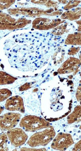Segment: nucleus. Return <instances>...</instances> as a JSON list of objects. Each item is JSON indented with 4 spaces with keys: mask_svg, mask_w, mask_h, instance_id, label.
<instances>
[{
    "mask_svg": "<svg viewBox=\"0 0 81 151\" xmlns=\"http://www.w3.org/2000/svg\"><path fill=\"white\" fill-rule=\"evenodd\" d=\"M55 135L54 128L50 126L44 130L33 134L28 140L27 144L32 147L47 146L54 139Z\"/></svg>",
    "mask_w": 81,
    "mask_h": 151,
    "instance_id": "1",
    "label": "nucleus"
},
{
    "mask_svg": "<svg viewBox=\"0 0 81 151\" xmlns=\"http://www.w3.org/2000/svg\"><path fill=\"white\" fill-rule=\"evenodd\" d=\"M19 126L26 131L34 132L47 129L50 126L49 122L40 117L34 116H27L21 120Z\"/></svg>",
    "mask_w": 81,
    "mask_h": 151,
    "instance_id": "2",
    "label": "nucleus"
},
{
    "mask_svg": "<svg viewBox=\"0 0 81 151\" xmlns=\"http://www.w3.org/2000/svg\"><path fill=\"white\" fill-rule=\"evenodd\" d=\"M31 20H28L25 18L15 19L10 15L5 13H1V29L9 30L18 29L25 27V26L30 24Z\"/></svg>",
    "mask_w": 81,
    "mask_h": 151,
    "instance_id": "3",
    "label": "nucleus"
},
{
    "mask_svg": "<svg viewBox=\"0 0 81 151\" xmlns=\"http://www.w3.org/2000/svg\"><path fill=\"white\" fill-rule=\"evenodd\" d=\"M74 143L72 137L70 134L59 133L53 139L51 147L57 151H65L73 145Z\"/></svg>",
    "mask_w": 81,
    "mask_h": 151,
    "instance_id": "4",
    "label": "nucleus"
},
{
    "mask_svg": "<svg viewBox=\"0 0 81 151\" xmlns=\"http://www.w3.org/2000/svg\"><path fill=\"white\" fill-rule=\"evenodd\" d=\"M6 134L11 144L16 147L24 144L28 139L27 134L23 130L20 128L9 130Z\"/></svg>",
    "mask_w": 81,
    "mask_h": 151,
    "instance_id": "5",
    "label": "nucleus"
},
{
    "mask_svg": "<svg viewBox=\"0 0 81 151\" xmlns=\"http://www.w3.org/2000/svg\"><path fill=\"white\" fill-rule=\"evenodd\" d=\"M21 114L16 113H8L0 117L1 130H9L15 127L21 120Z\"/></svg>",
    "mask_w": 81,
    "mask_h": 151,
    "instance_id": "6",
    "label": "nucleus"
},
{
    "mask_svg": "<svg viewBox=\"0 0 81 151\" xmlns=\"http://www.w3.org/2000/svg\"><path fill=\"white\" fill-rule=\"evenodd\" d=\"M65 21L60 19H51L43 18H38L34 20L32 27L35 29L47 30L52 28H55Z\"/></svg>",
    "mask_w": 81,
    "mask_h": 151,
    "instance_id": "7",
    "label": "nucleus"
},
{
    "mask_svg": "<svg viewBox=\"0 0 81 151\" xmlns=\"http://www.w3.org/2000/svg\"><path fill=\"white\" fill-rule=\"evenodd\" d=\"M81 62L80 60L74 57H70L65 62L59 69L57 70V73L60 74H68L75 73L76 75L79 70V68Z\"/></svg>",
    "mask_w": 81,
    "mask_h": 151,
    "instance_id": "8",
    "label": "nucleus"
},
{
    "mask_svg": "<svg viewBox=\"0 0 81 151\" xmlns=\"http://www.w3.org/2000/svg\"><path fill=\"white\" fill-rule=\"evenodd\" d=\"M9 14L11 15H24L27 17H35L44 14V11L37 8H17L9 9Z\"/></svg>",
    "mask_w": 81,
    "mask_h": 151,
    "instance_id": "9",
    "label": "nucleus"
},
{
    "mask_svg": "<svg viewBox=\"0 0 81 151\" xmlns=\"http://www.w3.org/2000/svg\"><path fill=\"white\" fill-rule=\"evenodd\" d=\"M5 108L9 111H18L22 113L25 112L23 100L22 97L18 96H12L8 99L5 104Z\"/></svg>",
    "mask_w": 81,
    "mask_h": 151,
    "instance_id": "10",
    "label": "nucleus"
},
{
    "mask_svg": "<svg viewBox=\"0 0 81 151\" xmlns=\"http://www.w3.org/2000/svg\"><path fill=\"white\" fill-rule=\"evenodd\" d=\"M81 16V8H78L72 10L65 12L62 14L61 18L63 19H69L70 21L78 19Z\"/></svg>",
    "mask_w": 81,
    "mask_h": 151,
    "instance_id": "11",
    "label": "nucleus"
},
{
    "mask_svg": "<svg viewBox=\"0 0 81 151\" xmlns=\"http://www.w3.org/2000/svg\"><path fill=\"white\" fill-rule=\"evenodd\" d=\"M81 122V106H77L72 113L67 117L68 124L79 123Z\"/></svg>",
    "mask_w": 81,
    "mask_h": 151,
    "instance_id": "12",
    "label": "nucleus"
},
{
    "mask_svg": "<svg viewBox=\"0 0 81 151\" xmlns=\"http://www.w3.org/2000/svg\"><path fill=\"white\" fill-rule=\"evenodd\" d=\"M65 44L75 45H81V33L76 32L69 35L65 41Z\"/></svg>",
    "mask_w": 81,
    "mask_h": 151,
    "instance_id": "13",
    "label": "nucleus"
},
{
    "mask_svg": "<svg viewBox=\"0 0 81 151\" xmlns=\"http://www.w3.org/2000/svg\"><path fill=\"white\" fill-rule=\"evenodd\" d=\"M17 79V78L12 77L5 72L1 71V85L11 84Z\"/></svg>",
    "mask_w": 81,
    "mask_h": 151,
    "instance_id": "14",
    "label": "nucleus"
},
{
    "mask_svg": "<svg viewBox=\"0 0 81 151\" xmlns=\"http://www.w3.org/2000/svg\"><path fill=\"white\" fill-rule=\"evenodd\" d=\"M68 24H62L60 26H57L56 27L54 28L52 31V34L56 35H61L63 34H65V32H68L69 30L67 27Z\"/></svg>",
    "mask_w": 81,
    "mask_h": 151,
    "instance_id": "15",
    "label": "nucleus"
},
{
    "mask_svg": "<svg viewBox=\"0 0 81 151\" xmlns=\"http://www.w3.org/2000/svg\"><path fill=\"white\" fill-rule=\"evenodd\" d=\"M8 137L6 134H1L0 136V151H8V145L7 142L8 141Z\"/></svg>",
    "mask_w": 81,
    "mask_h": 151,
    "instance_id": "16",
    "label": "nucleus"
},
{
    "mask_svg": "<svg viewBox=\"0 0 81 151\" xmlns=\"http://www.w3.org/2000/svg\"><path fill=\"white\" fill-rule=\"evenodd\" d=\"M12 92L11 91L6 89V88H2L0 91V101L1 102L4 101L7 99L9 97L11 96Z\"/></svg>",
    "mask_w": 81,
    "mask_h": 151,
    "instance_id": "17",
    "label": "nucleus"
},
{
    "mask_svg": "<svg viewBox=\"0 0 81 151\" xmlns=\"http://www.w3.org/2000/svg\"><path fill=\"white\" fill-rule=\"evenodd\" d=\"M32 2L38 4L45 5L48 7H55L56 2H53V1H32Z\"/></svg>",
    "mask_w": 81,
    "mask_h": 151,
    "instance_id": "18",
    "label": "nucleus"
},
{
    "mask_svg": "<svg viewBox=\"0 0 81 151\" xmlns=\"http://www.w3.org/2000/svg\"><path fill=\"white\" fill-rule=\"evenodd\" d=\"M15 2V1H0V8L1 9H8Z\"/></svg>",
    "mask_w": 81,
    "mask_h": 151,
    "instance_id": "19",
    "label": "nucleus"
},
{
    "mask_svg": "<svg viewBox=\"0 0 81 151\" xmlns=\"http://www.w3.org/2000/svg\"><path fill=\"white\" fill-rule=\"evenodd\" d=\"M80 3V1H70L68 3V4L64 6V9L68 10L70 9H73L75 6H77Z\"/></svg>",
    "mask_w": 81,
    "mask_h": 151,
    "instance_id": "20",
    "label": "nucleus"
},
{
    "mask_svg": "<svg viewBox=\"0 0 81 151\" xmlns=\"http://www.w3.org/2000/svg\"><path fill=\"white\" fill-rule=\"evenodd\" d=\"M76 98L78 101H81V80L79 82V85L77 88V92H76Z\"/></svg>",
    "mask_w": 81,
    "mask_h": 151,
    "instance_id": "21",
    "label": "nucleus"
},
{
    "mask_svg": "<svg viewBox=\"0 0 81 151\" xmlns=\"http://www.w3.org/2000/svg\"><path fill=\"white\" fill-rule=\"evenodd\" d=\"M80 50V47H72L68 51V55H73L77 54Z\"/></svg>",
    "mask_w": 81,
    "mask_h": 151,
    "instance_id": "22",
    "label": "nucleus"
},
{
    "mask_svg": "<svg viewBox=\"0 0 81 151\" xmlns=\"http://www.w3.org/2000/svg\"><path fill=\"white\" fill-rule=\"evenodd\" d=\"M32 83H25L24 85H22L19 88V91H24L27 90L29 88H31Z\"/></svg>",
    "mask_w": 81,
    "mask_h": 151,
    "instance_id": "23",
    "label": "nucleus"
},
{
    "mask_svg": "<svg viewBox=\"0 0 81 151\" xmlns=\"http://www.w3.org/2000/svg\"><path fill=\"white\" fill-rule=\"evenodd\" d=\"M72 151H81V139L75 144L74 147L73 148Z\"/></svg>",
    "mask_w": 81,
    "mask_h": 151,
    "instance_id": "24",
    "label": "nucleus"
},
{
    "mask_svg": "<svg viewBox=\"0 0 81 151\" xmlns=\"http://www.w3.org/2000/svg\"><path fill=\"white\" fill-rule=\"evenodd\" d=\"M21 151H46L47 149L45 148H41V149H35V148H22Z\"/></svg>",
    "mask_w": 81,
    "mask_h": 151,
    "instance_id": "25",
    "label": "nucleus"
},
{
    "mask_svg": "<svg viewBox=\"0 0 81 151\" xmlns=\"http://www.w3.org/2000/svg\"><path fill=\"white\" fill-rule=\"evenodd\" d=\"M76 23L78 25V31L81 32V21H76Z\"/></svg>",
    "mask_w": 81,
    "mask_h": 151,
    "instance_id": "26",
    "label": "nucleus"
},
{
    "mask_svg": "<svg viewBox=\"0 0 81 151\" xmlns=\"http://www.w3.org/2000/svg\"><path fill=\"white\" fill-rule=\"evenodd\" d=\"M79 58H80V60L81 62V51H80V54H79Z\"/></svg>",
    "mask_w": 81,
    "mask_h": 151,
    "instance_id": "27",
    "label": "nucleus"
},
{
    "mask_svg": "<svg viewBox=\"0 0 81 151\" xmlns=\"http://www.w3.org/2000/svg\"><path fill=\"white\" fill-rule=\"evenodd\" d=\"M80 129L81 130V125L80 126Z\"/></svg>",
    "mask_w": 81,
    "mask_h": 151,
    "instance_id": "28",
    "label": "nucleus"
},
{
    "mask_svg": "<svg viewBox=\"0 0 81 151\" xmlns=\"http://www.w3.org/2000/svg\"><path fill=\"white\" fill-rule=\"evenodd\" d=\"M80 104L81 105V101H80Z\"/></svg>",
    "mask_w": 81,
    "mask_h": 151,
    "instance_id": "29",
    "label": "nucleus"
},
{
    "mask_svg": "<svg viewBox=\"0 0 81 151\" xmlns=\"http://www.w3.org/2000/svg\"></svg>",
    "mask_w": 81,
    "mask_h": 151,
    "instance_id": "30",
    "label": "nucleus"
}]
</instances>
